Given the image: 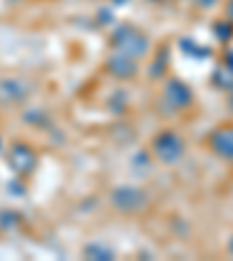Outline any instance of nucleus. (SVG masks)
Segmentation results:
<instances>
[{
	"instance_id": "4",
	"label": "nucleus",
	"mask_w": 233,
	"mask_h": 261,
	"mask_svg": "<svg viewBox=\"0 0 233 261\" xmlns=\"http://www.w3.org/2000/svg\"><path fill=\"white\" fill-rule=\"evenodd\" d=\"M110 205L121 215H142L149 207V194L136 185H119L110 191Z\"/></svg>"
},
{
	"instance_id": "8",
	"label": "nucleus",
	"mask_w": 233,
	"mask_h": 261,
	"mask_svg": "<svg viewBox=\"0 0 233 261\" xmlns=\"http://www.w3.org/2000/svg\"><path fill=\"white\" fill-rule=\"evenodd\" d=\"M212 33L217 35L222 44H228L233 40V21L226 19V16H222V19H217V21L212 23Z\"/></svg>"
},
{
	"instance_id": "15",
	"label": "nucleus",
	"mask_w": 233,
	"mask_h": 261,
	"mask_svg": "<svg viewBox=\"0 0 233 261\" xmlns=\"http://www.w3.org/2000/svg\"><path fill=\"white\" fill-rule=\"evenodd\" d=\"M173 3H185V0H173Z\"/></svg>"
},
{
	"instance_id": "5",
	"label": "nucleus",
	"mask_w": 233,
	"mask_h": 261,
	"mask_svg": "<svg viewBox=\"0 0 233 261\" xmlns=\"http://www.w3.org/2000/svg\"><path fill=\"white\" fill-rule=\"evenodd\" d=\"M105 72L112 80H119V82L136 80L138 72H140V61H136L133 56L124 54V51L110 49L108 59H105Z\"/></svg>"
},
{
	"instance_id": "9",
	"label": "nucleus",
	"mask_w": 233,
	"mask_h": 261,
	"mask_svg": "<svg viewBox=\"0 0 233 261\" xmlns=\"http://www.w3.org/2000/svg\"><path fill=\"white\" fill-rule=\"evenodd\" d=\"M19 147V152H21V159L16 161V159H12L14 161V168L19 170V173H31L33 168H35V163H38V156L31 152V149H26L23 145H16Z\"/></svg>"
},
{
	"instance_id": "11",
	"label": "nucleus",
	"mask_w": 233,
	"mask_h": 261,
	"mask_svg": "<svg viewBox=\"0 0 233 261\" xmlns=\"http://www.w3.org/2000/svg\"><path fill=\"white\" fill-rule=\"evenodd\" d=\"M224 16L233 21V0H226V3H224Z\"/></svg>"
},
{
	"instance_id": "13",
	"label": "nucleus",
	"mask_w": 233,
	"mask_h": 261,
	"mask_svg": "<svg viewBox=\"0 0 233 261\" xmlns=\"http://www.w3.org/2000/svg\"><path fill=\"white\" fill-rule=\"evenodd\" d=\"M228 108H231V110H233V87H231V89H228Z\"/></svg>"
},
{
	"instance_id": "14",
	"label": "nucleus",
	"mask_w": 233,
	"mask_h": 261,
	"mask_svg": "<svg viewBox=\"0 0 233 261\" xmlns=\"http://www.w3.org/2000/svg\"><path fill=\"white\" fill-rule=\"evenodd\" d=\"M226 250H228V254H233V236L228 238V245H226Z\"/></svg>"
},
{
	"instance_id": "7",
	"label": "nucleus",
	"mask_w": 233,
	"mask_h": 261,
	"mask_svg": "<svg viewBox=\"0 0 233 261\" xmlns=\"http://www.w3.org/2000/svg\"><path fill=\"white\" fill-rule=\"evenodd\" d=\"M152 56V54H149ZM168 63H170V54L168 49L163 47L161 51H157V54L152 56V63H149V68H147V75H149V80H161V77H166V70H168Z\"/></svg>"
},
{
	"instance_id": "3",
	"label": "nucleus",
	"mask_w": 233,
	"mask_h": 261,
	"mask_svg": "<svg viewBox=\"0 0 233 261\" xmlns=\"http://www.w3.org/2000/svg\"><path fill=\"white\" fill-rule=\"evenodd\" d=\"M194 105V91L187 82L179 77H166L161 84V100H159V110L161 114H179L189 110Z\"/></svg>"
},
{
	"instance_id": "2",
	"label": "nucleus",
	"mask_w": 233,
	"mask_h": 261,
	"mask_svg": "<svg viewBox=\"0 0 233 261\" xmlns=\"http://www.w3.org/2000/svg\"><path fill=\"white\" fill-rule=\"evenodd\" d=\"M149 152L163 166H175L185 159L187 154V140L185 136L175 128H163L149 142Z\"/></svg>"
},
{
	"instance_id": "16",
	"label": "nucleus",
	"mask_w": 233,
	"mask_h": 261,
	"mask_svg": "<svg viewBox=\"0 0 233 261\" xmlns=\"http://www.w3.org/2000/svg\"><path fill=\"white\" fill-rule=\"evenodd\" d=\"M149 3H157V0H149Z\"/></svg>"
},
{
	"instance_id": "6",
	"label": "nucleus",
	"mask_w": 233,
	"mask_h": 261,
	"mask_svg": "<svg viewBox=\"0 0 233 261\" xmlns=\"http://www.w3.org/2000/svg\"><path fill=\"white\" fill-rule=\"evenodd\" d=\"M208 147L222 161L233 163V121L231 124H222L208 136Z\"/></svg>"
},
{
	"instance_id": "1",
	"label": "nucleus",
	"mask_w": 233,
	"mask_h": 261,
	"mask_svg": "<svg viewBox=\"0 0 233 261\" xmlns=\"http://www.w3.org/2000/svg\"><path fill=\"white\" fill-rule=\"evenodd\" d=\"M110 49L124 51L136 61H142L149 59V54H152V38L133 23H119L110 33Z\"/></svg>"
},
{
	"instance_id": "10",
	"label": "nucleus",
	"mask_w": 233,
	"mask_h": 261,
	"mask_svg": "<svg viewBox=\"0 0 233 261\" xmlns=\"http://www.w3.org/2000/svg\"><path fill=\"white\" fill-rule=\"evenodd\" d=\"M191 3H194V7L208 12V10H215V5H219L222 0H191Z\"/></svg>"
},
{
	"instance_id": "12",
	"label": "nucleus",
	"mask_w": 233,
	"mask_h": 261,
	"mask_svg": "<svg viewBox=\"0 0 233 261\" xmlns=\"http://www.w3.org/2000/svg\"><path fill=\"white\" fill-rule=\"evenodd\" d=\"M226 70L233 72V51H226Z\"/></svg>"
}]
</instances>
